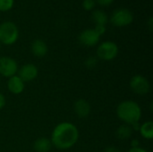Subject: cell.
<instances>
[{
    "label": "cell",
    "instance_id": "14",
    "mask_svg": "<svg viewBox=\"0 0 153 152\" xmlns=\"http://www.w3.org/2000/svg\"><path fill=\"white\" fill-rule=\"evenodd\" d=\"M91 19H92L93 22L95 23V25L106 26V24L108 22V15L101 10H94L91 14Z\"/></svg>",
    "mask_w": 153,
    "mask_h": 152
},
{
    "label": "cell",
    "instance_id": "7",
    "mask_svg": "<svg viewBox=\"0 0 153 152\" xmlns=\"http://www.w3.org/2000/svg\"><path fill=\"white\" fill-rule=\"evenodd\" d=\"M18 72L17 62L10 56H1L0 57V75L10 78L16 75Z\"/></svg>",
    "mask_w": 153,
    "mask_h": 152
},
{
    "label": "cell",
    "instance_id": "18",
    "mask_svg": "<svg viewBox=\"0 0 153 152\" xmlns=\"http://www.w3.org/2000/svg\"><path fill=\"white\" fill-rule=\"evenodd\" d=\"M96 1L95 0H83L82 1V7L86 11H92L95 8Z\"/></svg>",
    "mask_w": 153,
    "mask_h": 152
},
{
    "label": "cell",
    "instance_id": "1",
    "mask_svg": "<svg viewBox=\"0 0 153 152\" xmlns=\"http://www.w3.org/2000/svg\"><path fill=\"white\" fill-rule=\"evenodd\" d=\"M79 139L77 127L69 122L58 124L51 134L52 145L59 150H68L74 146Z\"/></svg>",
    "mask_w": 153,
    "mask_h": 152
},
{
    "label": "cell",
    "instance_id": "9",
    "mask_svg": "<svg viewBox=\"0 0 153 152\" xmlns=\"http://www.w3.org/2000/svg\"><path fill=\"white\" fill-rule=\"evenodd\" d=\"M18 76L22 79V81L25 83L28 82H31L37 78L39 74V70L37 66L33 64H26L22 65L18 70Z\"/></svg>",
    "mask_w": 153,
    "mask_h": 152
},
{
    "label": "cell",
    "instance_id": "23",
    "mask_svg": "<svg viewBox=\"0 0 153 152\" xmlns=\"http://www.w3.org/2000/svg\"><path fill=\"white\" fill-rule=\"evenodd\" d=\"M105 152H122V151H121L120 150H118V149L115 148V147H109V148L106 149Z\"/></svg>",
    "mask_w": 153,
    "mask_h": 152
},
{
    "label": "cell",
    "instance_id": "20",
    "mask_svg": "<svg viewBox=\"0 0 153 152\" xmlns=\"http://www.w3.org/2000/svg\"><path fill=\"white\" fill-rule=\"evenodd\" d=\"M95 1H96L97 4H99L100 6H103V7L109 6L114 2V0H95Z\"/></svg>",
    "mask_w": 153,
    "mask_h": 152
},
{
    "label": "cell",
    "instance_id": "11",
    "mask_svg": "<svg viewBox=\"0 0 153 152\" xmlns=\"http://www.w3.org/2000/svg\"><path fill=\"white\" fill-rule=\"evenodd\" d=\"M24 82L18 75H13L8 79L7 88L13 94H21L24 90Z\"/></svg>",
    "mask_w": 153,
    "mask_h": 152
},
{
    "label": "cell",
    "instance_id": "22",
    "mask_svg": "<svg viewBox=\"0 0 153 152\" xmlns=\"http://www.w3.org/2000/svg\"><path fill=\"white\" fill-rule=\"evenodd\" d=\"M4 105H5V98L2 93H0V110L4 107Z\"/></svg>",
    "mask_w": 153,
    "mask_h": 152
},
{
    "label": "cell",
    "instance_id": "3",
    "mask_svg": "<svg viewBox=\"0 0 153 152\" xmlns=\"http://www.w3.org/2000/svg\"><path fill=\"white\" fill-rule=\"evenodd\" d=\"M19 38V30L13 22H4L0 24V42L9 46L14 44Z\"/></svg>",
    "mask_w": 153,
    "mask_h": 152
},
{
    "label": "cell",
    "instance_id": "8",
    "mask_svg": "<svg viewBox=\"0 0 153 152\" xmlns=\"http://www.w3.org/2000/svg\"><path fill=\"white\" fill-rule=\"evenodd\" d=\"M100 36L96 32L94 29H86L82 30L79 36V42L85 47H93L96 46L100 41Z\"/></svg>",
    "mask_w": 153,
    "mask_h": 152
},
{
    "label": "cell",
    "instance_id": "19",
    "mask_svg": "<svg viewBox=\"0 0 153 152\" xmlns=\"http://www.w3.org/2000/svg\"><path fill=\"white\" fill-rule=\"evenodd\" d=\"M94 30H96V32L100 35V36H102L105 32H106V26L104 25H95V28Z\"/></svg>",
    "mask_w": 153,
    "mask_h": 152
},
{
    "label": "cell",
    "instance_id": "16",
    "mask_svg": "<svg viewBox=\"0 0 153 152\" xmlns=\"http://www.w3.org/2000/svg\"><path fill=\"white\" fill-rule=\"evenodd\" d=\"M133 134V128L131 125H123L117 130V136L120 140H127Z\"/></svg>",
    "mask_w": 153,
    "mask_h": 152
},
{
    "label": "cell",
    "instance_id": "2",
    "mask_svg": "<svg viewBox=\"0 0 153 152\" xmlns=\"http://www.w3.org/2000/svg\"><path fill=\"white\" fill-rule=\"evenodd\" d=\"M117 115L126 125H133L139 123L142 117V108L135 101L126 100L117 106Z\"/></svg>",
    "mask_w": 153,
    "mask_h": 152
},
{
    "label": "cell",
    "instance_id": "12",
    "mask_svg": "<svg viewBox=\"0 0 153 152\" xmlns=\"http://www.w3.org/2000/svg\"><path fill=\"white\" fill-rule=\"evenodd\" d=\"M31 52L37 57H43L48 53V46L42 39H35L31 43Z\"/></svg>",
    "mask_w": 153,
    "mask_h": 152
},
{
    "label": "cell",
    "instance_id": "6",
    "mask_svg": "<svg viewBox=\"0 0 153 152\" xmlns=\"http://www.w3.org/2000/svg\"><path fill=\"white\" fill-rule=\"evenodd\" d=\"M130 88L131 90L141 96L146 95L151 90V84L149 81L143 75H134L130 80Z\"/></svg>",
    "mask_w": 153,
    "mask_h": 152
},
{
    "label": "cell",
    "instance_id": "5",
    "mask_svg": "<svg viewBox=\"0 0 153 152\" xmlns=\"http://www.w3.org/2000/svg\"><path fill=\"white\" fill-rule=\"evenodd\" d=\"M118 55V47L113 41H104L97 48V56L104 61H111Z\"/></svg>",
    "mask_w": 153,
    "mask_h": 152
},
{
    "label": "cell",
    "instance_id": "10",
    "mask_svg": "<svg viewBox=\"0 0 153 152\" xmlns=\"http://www.w3.org/2000/svg\"><path fill=\"white\" fill-rule=\"evenodd\" d=\"M74 110L78 117L85 118L91 113V105L87 100L83 99H80L75 101L74 106Z\"/></svg>",
    "mask_w": 153,
    "mask_h": 152
},
{
    "label": "cell",
    "instance_id": "15",
    "mask_svg": "<svg viewBox=\"0 0 153 152\" xmlns=\"http://www.w3.org/2000/svg\"><path fill=\"white\" fill-rule=\"evenodd\" d=\"M139 131L143 138L147 140H152L153 138V123L152 121L143 123L142 125H140Z\"/></svg>",
    "mask_w": 153,
    "mask_h": 152
},
{
    "label": "cell",
    "instance_id": "4",
    "mask_svg": "<svg viewBox=\"0 0 153 152\" xmlns=\"http://www.w3.org/2000/svg\"><path fill=\"white\" fill-rule=\"evenodd\" d=\"M134 21L133 13L126 8H118L115 10L110 17V22L116 27H126Z\"/></svg>",
    "mask_w": 153,
    "mask_h": 152
},
{
    "label": "cell",
    "instance_id": "21",
    "mask_svg": "<svg viewBox=\"0 0 153 152\" xmlns=\"http://www.w3.org/2000/svg\"><path fill=\"white\" fill-rule=\"evenodd\" d=\"M127 152H149L146 151L145 149H143L141 147H137V148H131Z\"/></svg>",
    "mask_w": 153,
    "mask_h": 152
},
{
    "label": "cell",
    "instance_id": "24",
    "mask_svg": "<svg viewBox=\"0 0 153 152\" xmlns=\"http://www.w3.org/2000/svg\"><path fill=\"white\" fill-rule=\"evenodd\" d=\"M147 24H148V27H149L150 30H152L153 19H152V16H151V17L149 18V20H148V22H147Z\"/></svg>",
    "mask_w": 153,
    "mask_h": 152
},
{
    "label": "cell",
    "instance_id": "26",
    "mask_svg": "<svg viewBox=\"0 0 153 152\" xmlns=\"http://www.w3.org/2000/svg\"><path fill=\"white\" fill-rule=\"evenodd\" d=\"M132 143L134 144L132 148H137V147H139V146H138V144H139V141H137V140H134V141H132Z\"/></svg>",
    "mask_w": 153,
    "mask_h": 152
},
{
    "label": "cell",
    "instance_id": "25",
    "mask_svg": "<svg viewBox=\"0 0 153 152\" xmlns=\"http://www.w3.org/2000/svg\"><path fill=\"white\" fill-rule=\"evenodd\" d=\"M87 61L89 63V65H94L96 64V61H95V59L93 57H90Z\"/></svg>",
    "mask_w": 153,
    "mask_h": 152
},
{
    "label": "cell",
    "instance_id": "13",
    "mask_svg": "<svg viewBox=\"0 0 153 152\" xmlns=\"http://www.w3.org/2000/svg\"><path fill=\"white\" fill-rule=\"evenodd\" d=\"M52 148V142L49 139L41 137L33 143V149L36 152H49Z\"/></svg>",
    "mask_w": 153,
    "mask_h": 152
},
{
    "label": "cell",
    "instance_id": "17",
    "mask_svg": "<svg viewBox=\"0 0 153 152\" xmlns=\"http://www.w3.org/2000/svg\"><path fill=\"white\" fill-rule=\"evenodd\" d=\"M14 0H0V12H7L13 6Z\"/></svg>",
    "mask_w": 153,
    "mask_h": 152
}]
</instances>
